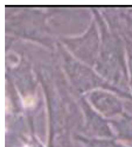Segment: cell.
I'll return each instance as SVG.
<instances>
[]
</instances>
